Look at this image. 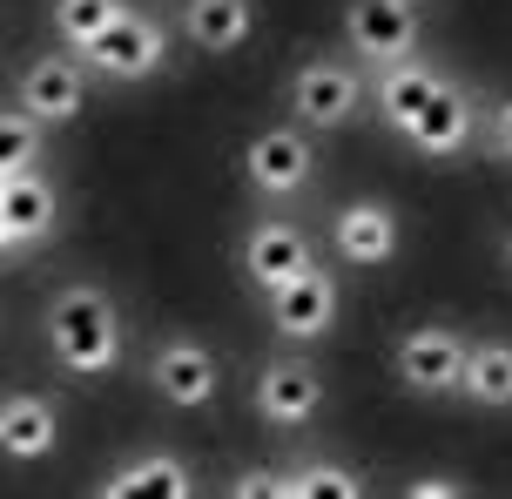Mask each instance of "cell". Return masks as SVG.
Here are the masks:
<instances>
[{
  "mask_svg": "<svg viewBox=\"0 0 512 499\" xmlns=\"http://www.w3.org/2000/svg\"><path fill=\"white\" fill-rule=\"evenodd\" d=\"M48 351H54V365L75 371V378L115 371V358H122V317L108 304V290L68 284L54 297L48 304Z\"/></svg>",
  "mask_w": 512,
  "mask_h": 499,
  "instance_id": "obj_1",
  "label": "cell"
},
{
  "mask_svg": "<svg viewBox=\"0 0 512 499\" xmlns=\"http://www.w3.org/2000/svg\"><path fill=\"white\" fill-rule=\"evenodd\" d=\"M243 176H250L256 196L270 203H290L317 183V149H310L304 122H277V129H256L250 149H243Z\"/></svg>",
  "mask_w": 512,
  "mask_h": 499,
  "instance_id": "obj_2",
  "label": "cell"
},
{
  "mask_svg": "<svg viewBox=\"0 0 512 499\" xmlns=\"http://www.w3.org/2000/svg\"><path fill=\"white\" fill-rule=\"evenodd\" d=\"M358 108H364V81H358L351 61L317 54V61H304V68L290 75V115H297L304 129H344Z\"/></svg>",
  "mask_w": 512,
  "mask_h": 499,
  "instance_id": "obj_3",
  "label": "cell"
},
{
  "mask_svg": "<svg viewBox=\"0 0 512 499\" xmlns=\"http://www.w3.org/2000/svg\"><path fill=\"white\" fill-rule=\"evenodd\" d=\"M344 41H351V54L371 75L391 68V61H411V48H418V0H351Z\"/></svg>",
  "mask_w": 512,
  "mask_h": 499,
  "instance_id": "obj_4",
  "label": "cell"
},
{
  "mask_svg": "<svg viewBox=\"0 0 512 499\" xmlns=\"http://www.w3.org/2000/svg\"><path fill=\"white\" fill-rule=\"evenodd\" d=\"M81 61H88L95 75H108V81H149L155 68L169 61V34H162V21H155V14L122 7V21L108 27L95 48H81Z\"/></svg>",
  "mask_w": 512,
  "mask_h": 499,
  "instance_id": "obj_5",
  "label": "cell"
},
{
  "mask_svg": "<svg viewBox=\"0 0 512 499\" xmlns=\"http://www.w3.org/2000/svg\"><path fill=\"white\" fill-rule=\"evenodd\" d=\"M54 223H61V196H54V183L41 169L0 176V243H7V257L41 250L54 237Z\"/></svg>",
  "mask_w": 512,
  "mask_h": 499,
  "instance_id": "obj_6",
  "label": "cell"
},
{
  "mask_svg": "<svg viewBox=\"0 0 512 499\" xmlns=\"http://www.w3.org/2000/svg\"><path fill=\"white\" fill-rule=\"evenodd\" d=\"M270 324H277V338L290 344H317L324 331L337 324V277L324 270V263H304L290 284H277L270 297Z\"/></svg>",
  "mask_w": 512,
  "mask_h": 499,
  "instance_id": "obj_7",
  "label": "cell"
},
{
  "mask_svg": "<svg viewBox=\"0 0 512 499\" xmlns=\"http://www.w3.org/2000/svg\"><path fill=\"white\" fill-rule=\"evenodd\" d=\"M465 358H472V344L459 331H445V324H418V331L398 338V378L425 398L465 392Z\"/></svg>",
  "mask_w": 512,
  "mask_h": 499,
  "instance_id": "obj_8",
  "label": "cell"
},
{
  "mask_svg": "<svg viewBox=\"0 0 512 499\" xmlns=\"http://www.w3.org/2000/svg\"><path fill=\"white\" fill-rule=\"evenodd\" d=\"M14 102H27L41 122H48V129L75 122L81 102H88V61H81V54H41V61L21 75Z\"/></svg>",
  "mask_w": 512,
  "mask_h": 499,
  "instance_id": "obj_9",
  "label": "cell"
},
{
  "mask_svg": "<svg viewBox=\"0 0 512 499\" xmlns=\"http://www.w3.org/2000/svg\"><path fill=\"white\" fill-rule=\"evenodd\" d=\"M304 263H317L310 257V237L290 223V216H263V223H250V237H243V277H250L263 297L277 284H290Z\"/></svg>",
  "mask_w": 512,
  "mask_h": 499,
  "instance_id": "obj_10",
  "label": "cell"
},
{
  "mask_svg": "<svg viewBox=\"0 0 512 499\" xmlns=\"http://www.w3.org/2000/svg\"><path fill=\"white\" fill-rule=\"evenodd\" d=\"M149 385L182 412H203L216 398V358L196 338H169V344H155V358H149Z\"/></svg>",
  "mask_w": 512,
  "mask_h": 499,
  "instance_id": "obj_11",
  "label": "cell"
},
{
  "mask_svg": "<svg viewBox=\"0 0 512 499\" xmlns=\"http://www.w3.org/2000/svg\"><path fill=\"white\" fill-rule=\"evenodd\" d=\"M324 405V378L304 358H270L256 371V419L263 425H304Z\"/></svg>",
  "mask_w": 512,
  "mask_h": 499,
  "instance_id": "obj_12",
  "label": "cell"
},
{
  "mask_svg": "<svg viewBox=\"0 0 512 499\" xmlns=\"http://www.w3.org/2000/svg\"><path fill=\"white\" fill-rule=\"evenodd\" d=\"M331 243L344 263H391L398 257V210L378 196H358L331 216Z\"/></svg>",
  "mask_w": 512,
  "mask_h": 499,
  "instance_id": "obj_13",
  "label": "cell"
},
{
  "mask_svg": "<svg viewBox=\"0 0 512 499\" xmlns=\"http://www.w3.org/2000/svg\"><path fill=\"white\" fill-rule=\"evenodd\" d=\"M236 493H277V499H358L364 479L351 466H337V459H297L290 473H243L236 479Z\"/></svg>",
  "mask_w": 512,
  "mask_h": 499,
  "instance_id": "obj_14",
  "label": "cell"
},
{
  "mask_svg": "<svg viewBox=\"0 0 512 499\" xmlns=\"http://www.w3.org/2000/svg\"><path fill=\"white\" fill-rule=\"evenodd\" d=\"M438 68H425L418 54L411 61H391V68H378L371 75V102H378V122L384 129H398V135H411V122L425 115V102L438 95Z\"/></svg>",
  "mask_w": 512,
  "mask_h": 499,
  "instance_id": "obj_15",
  "label": "cell"
},
{
  "mask_svg": "<svg viewBox=\"0 0 512 499\" xmlns=\"http://www.w3.org/2000/svg\"><path fill=\"white\" fill-rule=\"evenodd\" d=\"M405 142L418 156H459L465 142H472V95H465L459 81H438V95L425 102V115L411 122Z\"/></svg>",
  "mask_w": 512,
  "mask_h": 499,
  "instance_id": "obj_16",
  "label": "cell"
},
{
  "mask_svg": "<svg viewBox=\"0 0 512 499\" xmlns=\"http://www.w3.org/2000/svg\"><path fill=\"white\" fill-rule=\"evenodd\" d=\"M54 439H61V425H54V398L7 392V405H0V446H7V459L34 466V459H48V452H54Z\"/></svg>",
  "mask_w": 512,
  "mask_h": 499,
  "instance_id": "obj_17",
  "label": "cell"
},
{
  "mask_svg": "<svg viewBox=\"0 0 512 499\" xmlns=\"http://www.w3.org/2000/svg\"><path fill=\"white\" fill-rule=\"evenodd\" d=\"M102 493L108 499H142V493L189 499V493H196V479H189V466H182L176 452H135V459H122V466L102 479Z\"/></svg>",
  "mask_w": 512,
  "mask_h": 499,
  "instance_id": "obj_18",
  "label": "cell"
},
{
  "mask_svg": "<svg viewBox=\"0 0 512 499\" xmlns=\"http://www.w3.org/2000/svg\"><path fill=\"white\" fill-rule=\"evenodd\" d=\"M256 27V0H189L182 7V34L203 54H236Z\"/></svg>",
  "mask_w": 512,
  "mask_h": 499,
  "instance_id": "obj_19",
  "label": "cell"
},
{
  "mask_svg": "<svg viewBox=\"0 0 512 499\" xmlns=\"http://www.w3.org/2000/svg\"><path fill=\"white\" fill-rule=\"evenodd\" d=\"M465 398L472 405H492V412L512 405V344L506 338L472 344V358H465Z\"/></svg>",
  "mask_w": 512,
  "mask_h": 499,
  "instance_id": "obj_20",
  "label": "cell"
},
{
  "mask_svg": "<svg viewBox=\"0 0 512 499\" xmlns=\"http://www.w3.org/2000/svg\"><path fill=\"white\" fill-rule=\"evenodd\" d=\"M41 135H48V122H41L34 108L7 102V115H0V176H14V169H41Z\"/></svg>",
  "mask_w": 512,
  "mask_h": 499,
  "instance_id": "obj_21",
  "label": "cell"
},
{
  "mask_svg": "<svg viewBox=\"0 0 512 499\" xmlns=\"http://www.w3.org/2000/svg\"><path fill=\"white\" fill-rule=\"evenodd\" d=\"M115 21H122V0H54V34H61L75 54L95 48Z\"/></svg>",
  "mask_w": 512,
  "mask_h": 499,
  "instance_id": "obj_22",
  "label": "cell"
},
{
  "mask_svg": "<svg viewBox=\"0 0 512 499\" xmlns=\"http://www.w3.org/2000/svg\"><path fill=\"white\" fill-rule=\"evenodd\" d=\"M465 486H452V479H411L405 486V499H459Z\"/></svg>",
  "mask_w": 512,
  "mask_h": 499,
  "instance_id": "obj_23",
  "label": "cell"
},
{
  "mask_svg": "<svg viewBox=\"0 0 512 499\" xmlns=\"http://www.w3.org/2000/svg\"><path fill=\"white\" fill-rule=\"evenodd\" d=\"M492 149H499V156H512V95L492 108Z\"/></svg>",
  "mask_w": 512,
  "mask_h": 499,
  "instance_id": "obj_24",
  "label": "cell"
},
{
  "mask_svg": "<svg viewBox=\"0 0 512 499\" xmlns=\"http://www.w3.org/2000/svg\"><path fill=\"white\" fill-rule=\"evenodd\" d=\"M506 263H512V230H506Z\"/></svg>",
  "mask_w": 512,
  "mask_h": 499,
  "instance_id": "obj_25",
  "label": "cell"
}]
</instances>
